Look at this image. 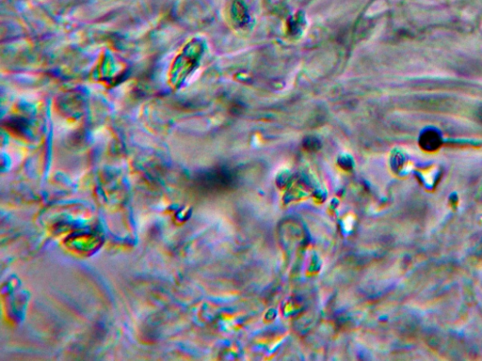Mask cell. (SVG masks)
Listing matches in <instances>:
<instances>
[{"mask_svg": "<svg viewBox=\"0 0 482 361\" xmlns=\"http://www.w3.org/2000/svg\"><path fill=\"white\" fill-rule=\"evenodd\" d=\"M422 147L428 151H433L438 149L441 141L439 136L433 131H428L421 137Z\"/></svg>", "mask_w": 482, "mask_h": 361, "instance_id": "1", "label": "cell"}]
</instances>
